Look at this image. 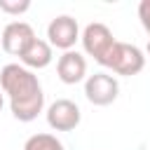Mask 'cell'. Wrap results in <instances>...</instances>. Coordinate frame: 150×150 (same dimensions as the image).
<instances>
[{
    "label": "cell",
    "mask_w": 150,
    "mask_h": 150,
    "mask_svg": "<svg viewBox=\"0 0 150 150\" xmlns=\"http://www.w3.org/2000/svg\"><path fill=\"white\" fill-rule=\"evenodd\" d=\"M0 89L9 98V110L19 122H33L45 108V94L38 75L19 63L0 70Z\"/></svg>",
    "instance_id": "cell-1"
},
{
    "label": "cell",
    "mask_w": 150,
    "mask_h": 150,
    "mask_svg": "<svg viewBox=\"0 0 150 150\" xmlns=\"http://www.w3.org/2000/svg\"><path fill=\"white\" fill-rule=\"evenodd\" d=\"M101 66L110 68L115 75L131 77V75H138L145 68V56H143V52L136 45H129V42H120L117 40Z\"/></svg>",
    "instance_id": "cell-2"
},
{
    "label": "cell",
    "mask_w": 150,
    "mask_h": 150,
    "mask_svg": "<svg viewBox=\"0 0 150 150\" xmlns=\"http://www.w3.org/2000/svg\"><path fill=\"white\" fill-rule=\"evenodd\" d=\"M80 40H82L84 52H87L89 56H94V61H96V63H103V61H105V56H108V52H110V49H112V45L117 42V40L112 38L110 28H108L105 23H98V21L89 23V26L82 30Z\"/></svg>",
    "instance_id": "cell-3"
},
{
    "label": "cell",
    "mask_w": 150,
    "mask_h": 150,
    "mask_svg": "<svg viewBox=\"0 0 150 150\" xmlns=\"http://www.w3.org/2000/svg\"><path fill=\"white\" fill-rule=\"evenodd\" d=\"M47 38H49L47 42H49L52 47L63 49V52H70V49L75 47V42L80 40V26H77V21H75L73 16L61 14V16H56V19L49 21V26H47Z\"/></svg>",
    "instance_id": "cell-4"
},
{
    "label": "cell",
    "mask_w": 150,
    "mask_h": 150,
    "mask_svg": "<svg viewBox=\"0 0 150 150\" xmlns=\"http://www.w3.org/2000/svg\"><path fill=\"white\" fill-rule=\"evenodd\" d=\"M117 91H120V84L108 73H94L84 82V96L94 105H110L117 98Z\"/></svg>",
    "instance_id": "cell-5"
},
{
    "label": "cell",
    "mask_w": 150,
    "mask_h": 150,
    "mask_svg": "<svg viewBox=\"0 0 150 150\" xmlns=\"http://www.w3.org/2000/svg\"><path fill=\"white\" fill-rule=\"evenodd\" d=\"M82 120V112L75 101L70 98H59L47 108V124L54 131H73Z\"/></svg>",
    "instance_id": "cell-6"
},
{
    "label": "cell",
    "mask_w": 150,
    "mask_h": 150,
    "mask_svg": "<svg viewBox=\"0 0 150 150\" xmlns=\"http://www.w3.org/2000/svg\"><path fill=\"white\" fill-rule=\"evenodd\" d=\"M33 40H35V33H33L30 23H26V21H12V23H7L5 30H2V35H0L2 49L7 54H12V56H21Z\"/></svg>",
    "instance_id": "cell-7"
},
{
    "label": "cell",
    "mask_w": 150,
    "mask_h": 150,
    "mask_svg": "<svg viewBox=\"0 0 150 150\" xmlns=\"http://www.w3.org/2000/svg\"><path fill=\"white\" fill-rule=\"evenodd\" d=\"M56 75L63 84H77L87 75V59L80 52H63L56 61Z\"/></svg>",
    "instance_id": "cell-8"
},
{
    "label": "cell",
    "mask_w": 150,
    "mask_h": 150,
    "mask_svg": "<svg viewBox=\"0 0 150 150\" xmlns=\"http://www.w3.org/2000/svg\"><path fill=\"white\" fill-rule=\"evenodd\" d=\"M19 59H21V66H23V68H28V70H42V68H47V66L52 63L54 52H52V45H49L47 40L35 38Z\"/></svg>",
    "instance_id": "cell-9"
},
{
    "label": "cell",
    "mask_w": 150,
    "mask_h": 150,
    "mask_svg": "<svg viewBox=\"0 0 150 150\" xmlns=\"http://www.w3.org/2000/svg\"><path fill=\"white\" fill-rule=\"evenodd\" d=\"M23 150H66L63 143L52 136V134H33L26 143H23Z\"/></svg>",
    "instance_id": "cell-10"
},
{
    "label": "cell",
    "mask_w": 150,
    "mask_h": 150,
    "mask_svg": "<svg viewBox=\"0 0 150 150\" xmlns=\"http://www.w3.org/2000/svg\"><path fill=\"white\" fill-rule=\"evenodd\" d=\"M28 9H30V0H0V12H5V14L19 16Z\"/></svg>",
    "instance_id": "cell-11"
},
{
    "label": "cell",
    "mask_w": 150,
    "mask_h": 150,
    "mask_svg": "<svg viewBox=\"0 0 150 150\" xmlns=\"http://www.w3.org/2000/svg\"><path fill=\"white\" fill-rule=\"evenodd\" d=\"M138 19H141L145 33L150 35V0H141V5H138Z\"/></svg>",
    "instance_id": "cell-12"
},
{
    "label": "cell",
    "mask_w": 150,
    "mask_h": 150,
    "mask_svg": "<svg viewBox=\"0 0 150 150\" xmlns=\"http://www.w3.org/2000/svg\"><path fill=\"white\" fill-rule=\"evenodd\" d=\"M2 105H5V94H2V89H0V112H2Z\"/></svg>",
    "instance_id": "cell-13"
},
{
    "label": "cell",
    "mask_w": 150,
    "mask_h": 150,
    "mask_svg": "<svg viewBox=\"0 0 150 150\" xmlns=\"http://www.w3.org/2000/svg\"><path fill=\"white\" fill-rule=\"evenodd\" d=\"M148 54H150V42H148Z\"/></svg>",
    "instance_id": "cell-14"
}]
</instances>
